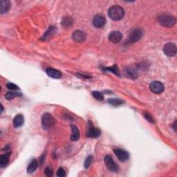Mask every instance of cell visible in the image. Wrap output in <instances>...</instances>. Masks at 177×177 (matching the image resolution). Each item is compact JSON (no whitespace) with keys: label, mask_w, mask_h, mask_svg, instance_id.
<instances>
[{"label":"cell","mask_w":177,"mask_h":177,"mask_svg":"<svg viewBox=\"0 0 177 177\" xmlns=\"http://www.w3.org/2000/svg\"><path fill=\"white\" fill-rule=\"evenodd\" d=\"M109 17L115 21H118L121 20L125 15V11L121 6L118 5H114L109 9L108 11Z\"/></svg>","instance_id":"6da1fadb"},{"label":"cell","mask_w":177,"mask_h":177,"mask_svg":"<svg viewBox=\"0 0 177 177\" xmlns=\"http://www.w3.org/2000/svg\"><path fill=\"white\" fill-rule=\"evenodd\" d=\"M174 16L169 14H162L158 16V22L160 24L165 27H172L176 24Z\"/></svg>","instance_id":"7a4b0ae2"},{"label":"cell","mask_w":177,"mask_h":177,"mask_svg":"<svg viewBox=\"0 0 177 177\" xmlns=\"http://www.w3.org/2000/svg\"><path fill=\"white\" fill-rule=\"evenodd\" d=\"M55 124V119L49 113L44 114L42 117V125L44 129H47L52 127Z\"/></svg>","instance_id":"3957f363"},{"label":"cell","mask_w":177,"mask_h":177,"mask_svg":"<svg viewBox=\"0 0 177 177\" xmlns=\"http://www.w3.org/2000/svg\"><path fill=\"white\" fill-rule=\"evenodd\" d=\"M105 163L106 165L107 169L111 172H117L119 169L118 165L114 161L113 158L111 156H106L105 158Z\"/></svg>","instance_id":"277c9868"},{"label":"cell","mask_w":177,"mask_h":177,"mask_svg":"<svg viewBox=\"0 0 177 177\" xmlns=\"http://www.w3.org/2000/svg\"><path fill=\"white\" fill-rule=\"evenodd\" d=\"M143 30L141 29H134L133 31L130 33L129 37V42L130 43H134L138 42V40H140L142 35H143Z\"/></svg>","instance_id":"5b68a950"},{"label":"cell","mask_w":177,"mask_h":177,"mask_svg":"<svg viewBox=\"0 0 177 177\" xmlns=\"http://www.w3.org/2000/svg\"><path fill=\"white\" fill-rule=\"evenodd\" d=\"M163 51L167 56L174 57L176 54V46L174 43H168L163 46Z\"/></svg>","instance_id":"8992f818"},{"label":"cell","mask_w":177,"mask_h":177,"mask_svg":"<svg viewBox=\"0 0 177 177\" xmlns=\"http://www.w3.org/2000/svg\"><path fill=\"white\" fill-rule=\"evenodd\" d=\"M149 88H150V90L152 92L156 94H161L163 91H164L165 88L164 85L159 81L152 82V83H151L150 85H149Z\"/></svg>","instance_id":"52a82bcc"},{"label":"cell","mask_w":177,"mask_h":177,"mask_svg":"<svg viewBox=\"0 0 177 177\" xmlns=\"http://www.w3.org/2000/svg\"><path fill=\"white\" fill-rule=\"evenodd\" d=\"M114 152L115 156H117V158L119 159V161H121V162H125L129 159V153L123 149H114Z\"/></svg>","instance_id":"ba28073f"},{"label":"cell","mask_w":177,"mask_h":177,"mask_svg":"<svg viewBox=\"0 0 177 177\" xmlns=\"http://www.w3.org/2000/svg\"><path fill=\"white\" fill-rule=\"evenodd\" d=\"M57 27L53 26H50L49 29L46 31V33L44 34V35L41 37V40L46 42V41L51 40L53 37L56 35V34L57 33Z\"/></svg>","instance_id":"9c48e42d"},{"label":"cell","mask_w":177,"mask_h":177,"mask_svg":"<svg viewBox=\"0 0 177 177\" xmlns=\"http://www.w3.org/2000/svg\"><path fill=\"white\" fill-rule=\"evenodd\" d=\"M124 75L126 78L130 79H137L138 76V73L137 70L134 67H126L124 70Z\"/></svg>","instance_id":"30bf717a"},{"label":"cell","mask_w":177,"mask_h":177,"mask_svg":"<svg viewBox=\"0 0 177 177\" xmlns=\"http://www.w3.org/2000/svg\"><path fill=\"white\" fill-rule=\"evenodd\" d=\"M106 24V19L104 16L101 15H97L93 19V24L98 29L103 27Z\"/></svg>","instance_id":"8fae6325"},{"label":"cell","mask_w":177,"mask_h":177,"mask_svg":"<svg viewBox=\"0 0 177 177\" xmlns=\"http://www.w3.org/2000/svg\"><path fill=\"white\" fill-rule=\"evenodd\" d=\"M72 38L76 42H83L87 38V35L86 33L82 31V30H78L73 32Z\"/></svg>","instance_id":"7c38bea8"},{"label":"cell","mask_w":177,"mask_h":177,"mask_svg":"<svg viewBox=\"0 0 177 177\" xmlns=\"http://www.w3.org/2000/svg\"><path fill=\"white\" fill-rule=\"evenodd\" d=\"M101 134V131L99 129H97L96 127H94V126L91 124V122H90L89 125V129L87 131V137L89 138H98L99 137Z\"/></svg>","instance_id":"4fadbf2b"},{"label":"cell","mask_w":177,"mask_h":177,"mask_svg":"<svg viewBox=\"0 0 177 177\" xmlns=\"http://www.w3.org/2000/svg\"><path fill=\"white\" fill-rule=\"evenodd\" d=\"M122 38V34L120 31H113L109 35V40L113 43H118Z\"/></svg>","instance_id":"5bb4252c"},{"label":"cell","mask_w":177,"mask_h":177,"mask_svg":"<svg viewBox=\"0 0 177 177\" xmlns=\"http://www.w3.org/2000/svg\"><path fill=\"white\" fill-rule=\"evenodd\" d=\"M46 72L49 76L54 78V79H60L62 76V73H61L60 71L53 69V68H48V69H46Z\"/></svg>","instance_id":"9a60e30c"},{"label":"cell","mask_w":177,"mask_h":177,"mask_svg":"<svg viewBox=\"0 0 177 177\" xmlns=\"http://www.w3.org/2000/svg\"><path fill=\"white\" fill-rule=\"evenodd\" d=\"M11 8V2L8 0H2L0 2V13L4 14L7 13Z\"/></svg>","instance_id":"2e32d148"},{"label":"cell","mask_w":177,"mask_h":177,"mask_svg":"<svg viewBox=\"0 0 177 177\" xmlns=\"http://www.w3.org/2000/svg\"><path fill=\"white\" fill-rule=\"evenodd\" d=\"M24 118L22 114H18L13 121V126H14L15 128L21 127V126L24 125Z\"/></svg>","instance_id":"e0dca14e"},{"label":"cell","mask_w":177,"mask_h":177,"mask_svg":"<svg viewBox=\"0 0 177 177\" xmlns=\"http://www.w3.org/2000/svg\"><path fill=\"white\" fill-rule=\"evenodd\" d=\"M71 140L73 141H76L80 138V131L76 125H71Z\"/></svg>","instance_id":"ac0fdd59"},{"label":"cell","mask_w":177,"mask_h":177,"mask_svg":"<svg viewBox=\"0 0 177 177\" xmlns=\"http://www.w3.org/2000/svg\"><path fill=\"white\" fill-rule=\"evenodd\" d=\"M73 24V19L70 16H66L61 20V24L64 28H69Z\"/></svg>","instance_id":"d6986e66"},{"label":"cell","mask_w":177,"mask_h":177,"mask_svg":"<svg viewBox=\"0 0 177 177\" xmlns=\"http://www.w3.org/2000/svg\"><path fill=\"white\" fill-rule=\"evenodd\" d=\"M38 167V162L36 159H33L29 163V164L27 167V173L32 174L37 169Z\"/></svg>","instance_id":"ffe728a7"},{"label":"cell","mask_w":177,"mask_h":177,"mask_svg":"<svg viewBox=\"0 0 177 177\" xmlns=\"http://www.w3.org/2000/svg\"><path fill=\"white\" fill-rule=\"evenodd\" d=\"M10 154H11V152L6 153V154L1 156V157H0V166H1V168H4L8 165L10 160Z\"/></svg>","instance_id":"44dd1931"},{"label":"cell","mask_w":177,"mask_h":177,"mask_svg":"<svg viewBox=\"0 0 177 177\" xmlns=\"http://www.w3.org/2000/svg\"><path fill=\"white\" fill-rule=\"evenodd\" d=\"M22 96H23V94L22 93L17 92V91H8V92L6 93V94L5 95V98L6 100H13V98L15 97H20Z\"/></svg>","instance_id":"7402d4cb"},{"label":"cell","mask_w":177,"mask_h":177,"mask_svg":"<svg viewBox=\"0 0 177 177\" xmlns=\"http://www.w3.org/2000/svg\"><path fill=\"white\" fill-rule=\"evenodd\" d=\"M108 103L114 107H116L123 104L124 102L121 99H118V98H111V99L108 100Z\"/></svg>","instance_id":"603a6c76"},{"label":"cell","mask_w":177,"mask_h":177,"mask_svg":"<svg viewBox=\"0 0 177 177\" xmlns=\"http://www.w3.org/2000/svg\"><path fill=\"white\" fill-rule=\"evenodd\" d=\"M92 96L98 101H103L104 100V97L103 96V94L99 92V91H93Z\"/></svg>","instance_id":"cb8c5ba5"},{"label":"cell","mask_w":177,"mask_h":177,"mask_svg":"<svg viewBox=\"0 0 177 177\" xmlns=\"http://www.w3.org/2000/svg\"><path fill=\"white\" fill-rule=\"evenodd\" d=\"M105 70L109 71H111V72H113L114 73H115V75H117V76H120V74H119V71L117 66H113V67H108L105 69Z\"/></svg>","instance_id":"d4e9b609"},{"label":"cell","mask_w":177,"mask_h":177,"mask_svg":"<svg viewBox=\"0 0 177 177\" xmlns=\"http://www.w3.org/2000/svg\"><path fill=\"white\" fill-rule=\"evenodd\" d=\"M92 161H93V156H88L84 161V168L86 169L88 168V167L91 165Z\"/></svg>","instance_id":"484cf974"},{"label":"cell","mask_w":177,"mask_h":177,"mask_svg":"<svg viewBox=\"0 0 177 177\" xmlns=\"http://www.w3.org/2000/svg\"><path fill=\"white\" fill-rule=\"evenodd\" d=\"M6 87H7L8 89L11 90V91H15V90H19V87H18L16 84H15L14 83H8L6 84Z\"/></svg>","instance_id":"4316f807"},{"label":"cell","mask_w":177,"mask_h":177,"mask_svg":"<svg viewBox=\"0 0 177 177\" xmlns=\"http://www.w3.org/2000/svg\"><path fill=\"white\" fill-rule=\"evenodd\" d=\"M66 174V173H65V171H64V169L62 168H60L58 169V170H57V176H59V177H63L65 176Z\"/></svg>","instance_id":"83f0119b"},{"label":"cell","mask_w":177,"mask_h":177,"mask_svg":"<svg viewBox=\"0 0 177 177\" xmlns=\"http://www.w3.org/2000/svg\"><path fill=\"white\" fill-rule=\"evenodd\" d=\"M45 174L47 176H51L53 175V169L51 167H47L45 169Z\"/></svg>","instance_id":"f1b7e54d"},{"label":"cell","mask_w":177,"mask_h":177,"mask_svg":"<svg viewBox=\"0 0 177 177\" xmlns=\"http://www.w3.org/2000/svg\"><path fill=\"white\" fill-rule=\"evenodd\" d=\"M144 116H145V118L147 119V120L149 121V122H152V123H154V119H153V118L150 115H149V114H148V113H145L144 114Z\"/></svg>","instance_id":"f546056e"},{"label":"cell","mask_w":177,"mask_h":177,"mask_svg":"<svg viewBox=\"0 0 177 177\" xmlns=\"http://www.w3.org/2000/svg\"><path fill=\"white\" fill-rule=\"evenodd\" d=\"M1 107H2V111H1V113H2L3 111H4V108H3V106H2V105H1Z\"/></svg>","instance_id":"4dcf8cb0"}]
</instances>
